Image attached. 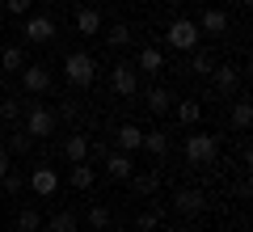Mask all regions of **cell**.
<instances>
[{
	"label": "cell",
	"instance_id": "31",
	"mask_svg": "<svg viewBox=\"0 0 253 232\" xmlns=\"http://www.w3.org/2000/svg\"><path fill=\"white\" fill-rule=\"evenodd\" d=\"M21 110H26V106H21V97H4V101H0V123H21Z\"/></svg>",
	"mask_w": 253,
	"mask_h": 232
},
{
	"label": "cell",
	"instance_id": "17",
	"mask_svg": "<svg viewBox=\"0 0 253 232\" xmlns=\"http://www.w3.org/2000/svg\"><path fill=\"white\" fill-rule=\"evenodd\" d=\"M76 30H81V34H89V38L106 30V21H101L97 4H81V9H76Z\"/></svg>",
	"mask_w": 253,
	"mask_h": 232
},
{
	"label": "cell",
	"instance_id": "18",
	"mask_svg": "<svg viewBox=\"0 0 253 232\" xmlns=\"http://www.w3.org/2000/svg\"><path fill=\"white\" fill-rule=\"evenodd\" d=\"M199 34L224 38V34H228V13H224V9H207V13L199 17Z\"/></svg>",
	"mask_w": 253,
	"mask_h": 232
},
{
	"label": "cell",
	"instance_id": "28",
	"mask_svg": "<svg viewBox=\"0 0 253 232\" xmlns=\"http://www.w3.org/2000/svg\"><path fill=\"white\" fill-rule=\"evenodd\" d=\"M42 228V215H38V207L30 203V207H21L17 211V232H38Z\"/></svg>",
	"mask_w": 253,
	"mask_h": 232
},
{
	"label": "cell",
	"instance_id": "13",
	"mask_svg": "<svg viewBox=\"0 0 253 232\" xmlns=\"http://www.w3.org/2000/svg\"><path fill=\"white\" fill-rule=\"evenodd\" d=\"M211 68H215V55H211L207 46H194V51H186L181 72H190V76H211Z\"/></svg>",
	"mask_w": 253,
	"mask_h": 232
},
{
	"label": "cell",
	"instance_id": "33",
	"mask_svg": "<svg viewBox=\"0 0 253 232\" xmlns=\"http://www.w3.org/2000/svg\"><path fill=\"white\" fill-rule=\"evenodd\" d=\"M55 118H63V123H76V118H81V101H76V97H63L59 110H55Z\"/></svg>",
	"mask_w": 253,
	"mask_h": 232
},
{
	"label": "cell",
	"instance_id": "15",
	"mask_svg": "<svg viewBox=\"0 0 253 232\" xmlns=\"http://www.w3.org/2000/svg\"><path fill=\"white\" fill-rule=\"evenodd\" d=\"M135 72H144V76H161V72H165V55H161V46H139V55H135Z\"/></svg>",
	"mask_w": 253,
	"mask_h": 232
},
{
	"label": "cell",
	"instance_id": "22",
	"mask_svg": "<svg viewBox=\"0 0 253 232\" xmlns=\"http://www.w3.org/2000/svg\"><path fill=\"white\" fill-rule=\"evenodd\" d=\"M68 182H72V190H93V182H97V169H93V161H76L72 173H68Z\"/></svg>",
	"mask_w": 253,
	"mask_h": 232
},
{
	"label": "cell",
	"instance_id": "4",
	"mask_svg": "<svg viewBox=\"0 0 253 232\" xmlns=\"http://www.w3.org/2000/svg\"><path fill=\"white\" fill-rule=\"evenodd\" d=\"M21 34H26L30 46H46V43H55L59 26H55V17H46V13H26V17H21Z\"/></svg>",
	"mask_w": 253,
	"mask_h": 232
},
{
	"label": "cell",
	"instance_id": "20",
	"mask_svg": "<svg viewBox=\"0 0 253 232\" xmlns=\"http://www.w3.org/2000/svg\"><path fill=\"white\" fill-rule=\"evenodd\" d=\"M173 114H177L181 127H199L203 106H199V97H181V101H173Z\"/></svg>",
	"mask_w": 253,
	"mask_h": 232
},
{
	"label": "cell",
	"instance_id": "32",
	"mask_svg": "<svg viewBox=\"0 0 253 232\" xmlns=\"http://www.w3.org/2000/svg\"><path fill=\"white\" fill-rule=\"evenodd\" d=\"M4 148H9V156H26V152L34 148V139H30V135H26V131L17 127V131H13V139L4 143Z\"/></svg>",
	"mask_w": 253,
	"mask_h": 232
},
{
	"label": "cell",
	"instance_id": "1",
	"mask_svg": "<svg viewBox=\"0 0 253 232\" xmlns=\"http://www.w3.org/2000/svg\"><path fill=\"white\" fill-rule=\"evenodd\" d=\"M21 131L30 135V139H46V135L59 131V118H55V106H46V101H30L26 110H21Z\"/></svg>",
	"mask_w": 253,
	"mask_h": 232
},
{
	"label": "cell",
	"instance_id": "2",
	"mask_svg": "<svg viewBox=\"0 0 253 232\" xmlns=\"http://www.w3.org/2000/svg\"><path fill=\"white\" fill-rule=\"evenodd\" d=\"M63 81L72 85V89H89L97 81V59L89 51H68L63 55Z\"/></svg>",
	"mask_w": 253,
	"mask_h": 232
},
{
	"label": "cell",
	"instance_id": "40",
	"mask_svg": "<svg viewBox=\"0 0 253 232\" xmlns=\"http://www.w3.org/2000/svg\"><path fill=\"white\" fill-rule=\"evenodd\" d=\"M0 4H4V0H0Z\"/></svg>",
	"mask_w": 253,
	"mask_h": 232
},
{
	"label": "cell",
	"instance_id": "38",
	"mask_svg": "<svg viewBox=\"0 0 253 232\" xmlns=\"http://www.w3.org/2000/svg\"><path fill=\"white\" fill-rule=\"evenodd\" d=\"M0 46H4V34H0Z\"/></svg>",
	"mask_w": 253,
	"mask_h": 232
},
{
	"label": "cell",
	"instance_id": "8",
	"mask_svg": "<svg viewBox=\"0 0 253 232\" xmlns=\"http://www.w3.org/2000/svg\"><path fill=\"white\" fill-rule=\"evenodd\" d=\"M211 89L219 97H236V89H241V68L236 63H215L211 68Z\"/></svg>",
	"mask_w": 253,
	"mask_h": 232
},
{
	"label": "cell",
	"instance_id": "5",
	"mask_svg": "<svg viewBox=\"0 0 253 232\" xmlns=\"http://www.w3.org/2000/svg\"><path fill=\"white\" fill-rule=\"evenodd\" d=\"M165 43H169L173 51H194V46L203 43L199 21H194V17H177V21H169V30H165Z\"/></svg>",
	"mask_w": 253,
	"mask_h": 232
},
{
	"label": "cell",
	"instance_id": "37",
	"mask_svg": "<svg viewBox=\"0 0 253 232\" xmlns=\"http://www.w3.org/2000/svg\"><path fill=\"white\" fill-rule=\"evenodd\" d=\"M241 4H253V0H241Z\"/></svg>",
	"mask_w": 253,
	"mask_h": 232
},
{
	"label": "cell",
	"instance_id": "26",
	"mask_svg": "<svg viewBox=\"0 0 253 232\" xmlns=\"http://www.w3.org/2000/svg\"><path fill=\"white\" fill-rule=\"evenodd\" d=\"M0 68L4 72H21L26 68V46H0Z\"/></svg>",
	"mask_w": 253,
	"mask_h": 232
},
{
	"label": "cell",
	"instance_id": "9",
	"mask_svg": "<svg viewBox=\"0 0 253 232\" xmlns=\"http://www.w3.org/2000/svg\"><path fill=\"white\" fill-rule=\"evenodd\" d=\"M173 211L177 215H203L207 211V194H203V190H177V194H173Z\"/></svg>",
	"mask_w": 253,
	"mask_h": 232
},
{
	"label": "cell",
	"instance_id": "34",
	"mask_svg": "<svg viewBox=\"0 0 253 232\" xmlns=\"http://www.w3.org/2000/svg\"><path fill=\"white\" fill-rule=\"evenodd\" d=\"M30 4H34V0H4L0 9H4V13H13V17H26V13H30Z\"/></svg>",
	"mask_w": 253,
	"mask_h": 232
},
{
	"label": "cell",
	"instance_id": "3",
	"mask_svg": "<svg viewBox=\"0 0 253 232\" xmlns=\"http://www.w3.org/2000/svg\"><path fill=\"white\" fill-rule=\"evenodd\" d=\"M186 165H194V169H211V165L219 161V135H203V131H194V135H186Z\"/></svg>",
	"mask_w": 253,
	"mask_h": 232
},
{
	"label": "cell",
	"instance_id": "39",
	"mask_svg": "<svg viewBox=\"0 0 253 232\" xmlns=\"http://www.w3.org/2000/svg\"><path fill=\"white\" fill-rule=\"evenodd\" d=\"M101 4H110V0H101Z\"/></svg>",
	"mask_w": 253,
	"mask_h": 232
},
{
	"label": "cell",
	"instance_id": "27",
	"mask_svg": "<svg viewBox=\"0 0 253 232\" xmlns=\"http://www.w3.org/2000/svg\"><path fill=\"white\" fill-rule=\"evenodd\" d=\"M84 220H89V228H93V232H106V228H110V220H114V211H110L106 203H93Z\"/></svg>",
	"mask_w": 253,
	"mask_h": 232
},
{
	"label": "cell",
	"instance_id": "7",
	"mask_svg": "<svg viewBox=\"0 0 253 232\" xmlns=\"http://www.w3.org/2000/svg\"><path fill=\"white\" fill-rule=\"evenodd\" d=\"M51 85H55V76H51L46 63H26V68H21V89L26 93L42 97V93H51Z\"/></svg>",
	"mask_w": 253,
	"mask_h": 232
},
{
	"label": "cell",
	"instance_id": "36",
	"mask_svg": "<svg viewBox=\"0 0 253 232\" xmlns=\"http://www.w3.org/2000/svg\"><path fill=\"white\" fill-rule=\"evenodd\" d=\"M13 169V156H9V148H4V143H0V178H4V173Z\"/></svg>",
	"mask_w": 253,
	"mask_h": 232
},
{
	"label": "cell",
	"instance_id": "10",
	"mask_svg": "<svg viewBox=\"0 0 253 232\" xmlns=\"http://www.w3.org/2000/svg\"><path fill=\"white\" fill-rule=\"evenodd\" d=\"M26 182H30V190H34V194H38V198H51V194H55V190H59V173H55V169H51V165H38V169H34V173H30V178H26Z\"/></svg>",
	"mask_w": 253,
	"mask_h": 232
},
{
	"label": "cell",
	"instance_id": "6",
	"mask_svg": "<svg viewBox=\"0 0 253 232\" xmlns=\"http://www.w3.org/2000/svg\"><path fill=\"white\" fill-rule=\"evenodd\" d=\"M110 89H114L118 97H126V101L139 93V72H135V63H131V59H123V63L110 68Z\"/></svg>",
	"mask_w": 253,
	"mask_h": 232
},
{
	"label": "cell",
	"instance_id": "12",
	"mask_svg": "<svg viewBox=\"0 0 253 232\" xmlns=\"http://www.w3.org/2000/svg\"><path fill=\"white\" fill-rule=\"evenodd\" d=\"M89 139H93V135H84V131H72L68 139L59 143L63 161H68V165H76V161H89Z\"/></svg>",
	"mask_w": 253,
	"mask_h": 232
},
{
	"label": "cell",
	"instance_id": "21",
	"mask_svg": "<svg viewBox=\"0 0 253 232\" xmlns=\"http://www.w3.org/2000/svg\"><path fill=\"white\" fill-rule=\"evenodd\" d=\"M249 123H253V106H249V97H236L232 110H228V127H232V131H249Z\"/></svg>",
	"mask_w": 253,
	"mask_h": 232
},
{
	"label": "cell",
	"instance_id": "29",
	"mask_svg": "<svg viewBox=\"0 0 253 232\" xmlns=\"http://www.w3.org/2000/svg\"><path fill=\"white\" fill-rule=\"evenodd\" d=\"M76 211H55L51 220H46V232H76Z\"/></svg>",
	"mask_w": 253,
	"mask_h": 232
},
{
	"label": "cell",
	"instance_id": "14",
	"mask_svg": "<svg viewBox=\"0 0 253 232\" xmlns=\"http://www.w3.org/2000/svg\"><path fill=\"white\" fill-rule=\"evenodd\" d=\"M173 93L165 89V85H156V89H148L144 93V106H148V114H156V118H165V114H173Z\"/></svg>",
	"mask_w": 253,
	"mask_h": 232
},
{
	"label": "cell",
	"instance_id": "19",
	"mask_svg": "<svg viewBox=\"0 0 253 232\" xmlns=\"http://www.w3.org/2000/svg\"><path fill=\"white\" fill-rule=\"evenodd\" d=\"M131 190H135L139 198H152L156 190H161V169H148V173H131Z\"/></svg>",
	"mask_w": 253,
	"mask_h": 232
},
{
	"label": "cell",
	"instance_id": "23",
	"mask_svg": "<svg viewBox=\"0 0 253 232\" xmlns=\"http://www.w3.org/2000/svg\"><path fill=\"white\" fill-rule=\"evenodd\" d=\"M165 211H169V207L156 198L148 211H139V215H135V228H139V232H156V228H161V220H165Z\"/></svg>",
	"mask_w": 253,
	"mask_h": 232
},
{
	"label": "cell",
	"instance_id": "25",
	"mask_svg": "<svg viewBox=\"0 0 253 232\" xmlns=\"http://www.w3.org/2000/svg\"><path fill=\"white\" fill-rule=\"evenodd\" d=\"M139 148H144L148 156H156V161H161L165 152H169V135H165L161 127H156V131H144V143H139Z\"/></svg>",
	"mask_w": 253,
	"mask_h": 232
},
{
	"label": "cell",
	"instance_id": "11",
	"mask_svg": "<svg viewBox=\"0 0 253 232\" xmlns=\"http://www.w3.org/2000/svg\"><path fill=\"white\" fill-rule=\"evenodd\" d=\"M101 169H106L114 182H126L131 173H135V161H131V152H114V148H110L106 161H101Z\"/></svg>",
	"mask_w": 253,
	"mask_h": 232
},
{
	"label": "cell",
	"instance_id": "24",
	"mask_svg": "<svg viewBox=\"0 0 253 232\" xmlns=\"http://www.w3.org/2000/svg\"><path fill=\"white\" fill-rule=\"evenodd\" d=\"M135 43V30L126 26V21H114V26L106 30V46H114V51H123V46Z\"/></svg>",
	"mask_w": 253,
	"mask_h": 232
},
{
	"label": "cell",
	"instance_id": "16",
	"mask_svg": "<svg viewBox=\"0 0 253 232\" xmlns=\"http://www.w3.org/2000/svg\"><path fill=\"white\" fill-rule=\"evenodd\" d=\"M139 143H144V127L123 123V127L114 131V152H139Z\"/></svg>",
	"mask_w": 253,
	"mask_h": 232
},
{
	"label": "cell",
	"instance_id": "30",
	"mask_svg": "<svg viewBox=\"0 0 253 232\" xmlns=\"http://www.w3.org/2000/svg\"><path fill=\"white\" fill-rule=\"evenodd\" d=\"M0 190H4V194H21V190H26V169H9L0 178Z\"/></svg>",
	"mask_w": 253,
	"mask_h": 232
},
{
	"label": "cell",
	"instance_id": "35",
	"mask_svg": "<svg viewBox=\"0 0 253 232\" xmlns=\"http://www.w3.org/2000/svg\"><path fill=\"white\" fill-rule=\"evenodd\" d=\"M106 143H101V139H89V156H93V161H106Z\"/></svg>",
	"mask_w": 253,
	"mask_h": 232
}]
</instances>
